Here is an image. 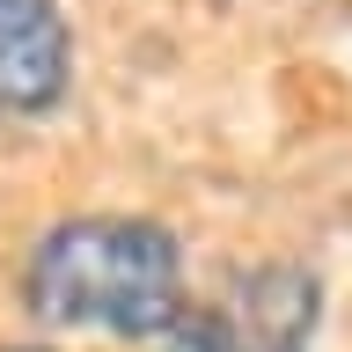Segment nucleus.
I'll list each match as a JSON object with an SVG mask.
<instances>
[{
    "label": "nucleus",
    "instance_id": "2",
    "mask_svg": "<svg viewBox=\"0 0 352 352\" xmlns=\"http://www.w3.org/2000/svg\"><path fill=\"white\" fill-rule=\"evenodd\" d=\"M316 316H323L316 272L286 257H257V264H235L213 301L191 294L184 323L169 330L162 352H308Z\"/></svg>",
    "mask_w": 352,
    "mask_h": 352
},
{
    "label": "nucleus",
    "instance_id": "4",
    "mask_svg": "<svg viewBox=\"0 0 352 352\" xmlns=\"http://www.w3.org/2000/svg\"><path fill=\"white\" fill-rule=\"evenodd\" d=\"M8 352H52V345H8Z\"/></svg>",
    "mask_w": 352,
    "mask_h": 352
},
{
    "label": "nucleus",
    "instance_id": "1",
    "mask_svg": "<svg viewBox=\"0 0 352 352\" xmlns=\"http://www.w3.org/2000/svg\"><path fill=\"white\" fill-rule=\"evenodd\" d=\"M22 308L44 330H103V338L162 352L191 308L184 235L147 213L52 220L22 264Z\"/></svg>",
    "mask_w": 352,
    "mask_h": 352
},
{
    "label": "nucleus",
    "instance_id": "3",
    "mask_svg": "<svg viewBox=\"0 0 352 352\" xmlns=\"http://www.w3.org/2000/svg\"><path fill=\"white\" fill-rule=\"evenodd\" d=\"M74 88V30L59 0H0V125L52 118Z\"/></svg>",
    "mask_w": 352,
    "mask_h": 352
}]
</instances>
